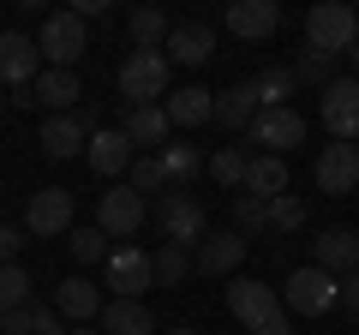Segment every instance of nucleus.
Returning <instances> with one entry per match:
<instances>
[{"label": "nucleus", "instance_id": "obj_28", "mask_svg": "<svg viewBox=\"0 0 359 335\" xmlns=\"http://www.w3.org/2000/svg\"><path fill=\"white\" fill-rule=\"evenodd\" d=\"M245 192H252V198H264V204H269V198H282V192H287V162H282V156H252Z\"/></svg>", "mask_w": 359, "mask_h": 335}, {"label": "nucleus", "instance_id": "obj_43", "mask_svg": "<svg viewBox=\"0 0 359 335\" xmlns=\"http://www.w3.org/2000/svg\"><path fill=\"white\" fill-rule=\"evenodd\" d=\"M347 60H353V78H359V42H353V54H347Z\"/></svg>", "mask_w": 359, "mask_h": 335}, {"label": "nucleus", "instance_id": "obj_1", "mask_svg": "<svg viewBox=\"0 0 359 335\" xmlns=\"http://www.w3.org/2000/svg\"><path fill=\"white\" fill-rule=\"evenodd\" d=\"M228 311H233V323L252 329V335H269V329H282V323H287L282 294H276L269 282H257V275H233V282H228Z\"/></svg>", "mask_w": 359, "mask_h": 335}, {"label": "nucleus", "instance_id": "obj_44", "mask_svg": "<svg viewBox=\"0 0 359 335\" xmlns=\"http://www.w3.org/2000/svg\"><path fill=\"white\" fill-rule=\"evenodd\" d=\"M269 335H294V329H287V323H282V329H269Z\"/></svg>", "mask_w": 359, "mask_h": 335}, {"label": "nucleus", "instance_id": "obj_41", "mask_svg": "<svg viewBox=\"0 0 359 335\" xmlns=\"http://www.w3.org/2000/svg\"><path fill=\"white\" fill-rule=\"evenodd\" d=\"M72 13H78V18H84V25H90V18H102V13H108V0H78Z\"/></svg>", "mask_w": 359, "mask_h": 335}, {"label": "nucleus", "instance_id": "obj_45", "mask_svg": "<svg viewBox=\"0 0 359 335\" xmlns=\"http://www.w3.org/2000/svg\"><path fill=\"white\" fill-rule=\"evenodd\" d=\"M168 335H198V329H168Z\"/></svg>", "mask_w": 359, "mask_h": 335}, {"label": "nucleus", "instance_id": "obj_40", "mask_svg": "<svg viewBox=\"0 0 359 335\" xmlns=\"http://www.w3.org/2000/svg\"><path fill=\"white\" fill-rule=\"evenodd\" d=\"M341 311L359 323V270H353V275H341Z\"/></svg>", "mask_w": 359, "mask_h": 335}, {"label": "nucleus", "instance_id": "obj_4", "mask_svg": "<svg viewBox=\"0 0 359 335\" xmlns=\"http://www.w3.org/2000/svg\"><path fill=\"white\" fill-rule=\"evenodd\" d=\"M282 306L294 311V317H330V311H341V275H330V270H318V264H306V270L287 275Z\"/></svg>", "mask_w": 359, "mask_h": 335}, {"label": "nucleus", "instance_id": "obj_8", "mask_svg": "<svg viewBox=\"0 0 359 335\" xmlns=\"http://www.w3.org/2000/svg\"><path fill=\"white\" fill-rule=\"evenodd\" d=\"M108 287H114V299H144L156 287V258L144 252V245H114L108 252Z\"/></svg>", "mask_w": 359, "mask_h": 335}, {"label": "nucleus", "instance_id": "obj_25", "mask_svg": "<svg viewBox=\"0 0 359 335\" xmlns=\"http://www.w3.org/2000/svg\"><path fill=\"white\" fill-rule=\"evenodd\" d=\"M162 174H168V192H192L198 174H204V150H198V144H168Z\"/></svg>", "mask_w": 359, "mask_h": 335}, {"label": "nucleus", "instance_id": "obj_14", "mask_svg": "<svg viewBox=\"0 0 359 335\" xmlns=\"http://www.w3.org/2000/svg\"><path fill=\"white\" fill-rule=\"evenodd\" d=\"M245 252H252V240H245V233L216 228V233H204V245L192 252V264H198V275H228V282H233V270L245 264Z\"/></svg>", "mask_w": 359, "mask_h": 335}, {"label": "nucleus", "instance_id": "obj_38", "mask_svg": "<svg viewBox=\"0 0 359 335\" xmlns=\"http://www.w3.org/2000/svg\"><path fill=\"white\" fill-rule=\"evenodd\" d=\"M0 335H36V299L18 306V311H6V317H0Z\"/></svg>", "mask_w": 359, "mask_h": 335}, {"label": "nucleus", "instance_id": "obj_30", "mask_svg": "<svg viewBox=\"0 0 359 335\" xmlns=\"http://www.w3.org/2000/svg\"><path fill=\"white\" fill-rule=\"evenodd\" d=\"M132 30V48H168V36H174V25H168L162 6H138V13L126 18Z\"/></svg>", "mask_w": 359, "mask_h": 335}, {"label": "nucleus", "instance_id": "obj_26", "mask_svg": "<svg viewBox=\"0 0 359 335\" xmlns=\"http://www.w3.org/2000/svg\"><path fill=\"white\" fill-rule=\"evenodd\" d=\"M264 114L257 108V96H252V84H233V90H216V126H228V132H252V120Z\"/></svg>", "mask_w": 359, "mask_h": 335}, {"label": "nucleus", "instance_id": "obj_23", "mask_svg": "<svg viewBox=\"0 0 359 335\" xmlns=\"http://www.w3.org/2000/svg\"><path fill=\"white\" fill-rule=\"evenodd\" d=\"M102 335H156V317L144 299H108L102 306Z\"/></svg>", "mask_w": 359, "mask_h": 335}, {"label": "nucleus", "instance_id": "obj_36", "mask_svg": "<svg viewBox=\"0 0 359 335\" xmlns=\"http://www.w3.org/2000/svg\"><path fill=\"white\" fill-rule=\"evenodd\" d=\"M126 186L138 198H150V192H168V174H162V156H138L132 162V174H126Z\"/></svg>", "mask_w": 359, "mask_h": 335}, {"label": "nucleus", "instance_id": "obj_32", "mask_svg": "<svg viewBox=\"0 0 359 335\" xmlns=\"http://www.w3.org/2000/svg\"><path fill=\"white\" fill-rule=\"evenodd\" d=\"M192 270H198V264H192L186 245H162V252H156V287H180Z\"/></svg>", "mask_w": 359, "mask_h": 335}, {"label": "nucleus", "instance_id": "obj_12", "mask_svg": "<svg viewBox=\"0 0 359 335\" xmlns=\"http://www.w3.org/2000/svg\"><path fill=\"white\" fill-rule=\"evenodd\" d=\"M84 162L96 168V174H102L108 186H114V180H126V174H132L138 150H132V138H126L120 126H102V132H90V150H84Z\"/></svg>", "mask_w": 359, "mask_h": 335}, {"label": "nucleus", "instance_id": "obj_22", "mask_svg": "<svg viewBox=\"0 0 359 335\" xmlns=\"http://www.w3.org/2000/svg\"><path fill=\"white\" fill-rule=\"evenodd\" d=\"M210 54H216V30L210 25H174V36H168V60L174 66H210Z\"/></svg>", "mask_w": 359, "mask_h": 335}, {"label": "nucleus", "instance_id": "obj_2", "mask_svg": "<svg viewBox=\"0 0 359 335\" xmlns=\"http://www.w3.org/2000/svg\"><path fill=\"white\" fill-rule=\"evenodd\" d=\"M168 72H174V60L162 48H132L120 60V72H114L126 108H156V96H168Z\"/></svg>", "mask_w": 359, "mask_h": 335}, {"label": "nucleus", "instance_id": "obj_18", "mask_svg": "<svg viewBox=\"0 0 359 335\" xmlns=\"http://www.w3.org/2000/svg\"><path fill=\"white\" fill-rule=\"evenodd\" d=\"M228 30L240 42H269L276 30H282V6H276V0H233L228 6Z\"/></svg>", "mask_w": 359, "mask_h": 335}, {"label": "nucleus", "instance_id": "obj_16", "mask_svg": "<svg viewBox=\"0 0 359 335\" xmlns=\"http://www.w3.org/2000/svg\"><path fill=\"white\" fill-rule=\"evenodd\" d=\"M311 264L330 275H353L359 270V228H323L311 240Z\"/></svg>", "mask_w": 359, "mask_h": 335}, {"label": "nucleus", "instance_id": "obj_31", "mask_svg": "<svg viewBox=\"0 0 359 335\" xmlns=\"http://www.w3.org/2000/svg\"><path fill=\"white\" fill-rule=\"evenodd\" d=\"M30 270L25 264H0V317H6V311H18V306H30Z\"/></svg>", "mask_w": 359, "mask_h": 335}, {"label": "nucleus", "instance_id": "obj_29", "mask_svg": "<svg viewBox=\"0 0 359 335\" xmlns=\"http://www.w3.org/2000/svg\"><path fill=\"white\" fill-rule=\"evenodd\" d=\"M245 174H252V150L245 144H228V150L210 156V180L228 186V192H245Z\"/></svg>", "mask_w": 359, "mask_h": 335}, {"label": "nucleus", "instance_id": "obj_9", "mask_svg": "<svg viewBox=\"0 0 359 335\" xmlns=\"http://www.w3.org/2000/svg\"><path fill=\"white\" fill-rule=\"evenodd\" d=\"M36 78H42L36 36H25V30H0V84H6V90H30Z\"/></svg>", "mask_w": 359, "mask_h": 335}, {"label": "nucleus", "instance_id": "obj_3", "mask_svg": "<svg viewBox=\"0 0 359 335\" xmlns=\"http://www.w3.org/2000/svg\"><path fill=\"white\" fill-rule=\"evenodd\" d=\"M353 42H359V13L347 0H323V6L306 13V48L341 60V54H353Z\"/></svg>", "mask_w": 359, "mask_h": 335}, {"label": "nucleus", "instance_id": "obj_46", "mask_svg": "<svg viewBox=\"0 0 359 335\" xmlns=\"http://www.w3.org/2000/svg\"><path fill=\"white\" fill-rule=\"evenodd\" d=\"M0 120H6V96H0Z\"/></svg>", "mask_w": 359, "mask_h": 335}, {"label": "nucleus", "instance_id": "obj_33", "mask_svg": "<svg viewBox=\"0 0 359 335\" xmlns=\"http://www.w3.org/2000/svg\"><path fill=\"white\" fill-rule=\"evenodd\" d=\"M66 252H72V264H108V233L102 228H72L66 233Z\"/></svg>", "mask_w": 359, "mask_h": 335}, {"label": "nucleus", "instance_id": "obj_17", "mask_svg": "<svg viewBox=\"0 0 359 335\" xmlns=\"http://www.w3.org/2000/svg\"><path fill=\"white\" fill-rule=\"evenodd\" d=\"M36 144H42V156H54V162H72V156L90 150V126L78 114H48L42 132H36Z\"/></svg>", "mask_w": 359, "mask_h": 335}, {"label": "nucleus", "instance_id": "obj_6", "mask_svg": "<svg viewBox=\"0 0 359 335\" xmlns=\"http://www.w3.org/2000/svg\"><path fill=\"white\" fill-rule=\"evenodd\" d=\"M156 228H162L168 245H186V252H198L204 245V204H198L192 192H162L156 198Z\"/></svg>", "mask_w": 359, "mask_h": 335}, {"label": "nucleus", "instance_id": "obj_19", "mask_svg": "<svg viewBox=\"0 0 359 335\" xmlns=\"http://www.w3.org/2000/svg\"><path fill=\"white\" fill-rule=\"evenodd\" d=\"M78 96H84V84L72 66H42V78L30 84V102H42L48 114H78Z\"/></svg>", "mask_w": 359, "mask_h": 335}, {"label": "nucleus", "instance_id": "obj_20", "mask_svg": "<svg viewBox=\"0 0 359 335\" xmlns=\"http://www.w3.org/2000/svg\"><path fill=\"white\" fill-rule=\"evenodd\" d=\"M120 132L132 138V150L144 156H162L168 150V132H174V120H168V108H126V120H120Z\"/></svg>", "mask_w": 359, "mask_h": 335}, {"label": "nucleus", "instance_id": "obj_21", "mask_svg": "<svg viewBox=\"0 0 359 335\" xmlns=\"http://www.w3.org/2000/svg\"><path fill=\"white\" fill-rule=\"evenodd\" d=\"M54 311H60L66 323H96L102 317V294H96V282H84V275H66L60 287H54Z\"/></svg>", "mask_w": 359, "mask_h": 335}, {"label": "nucleus", "instance_id": "obj_7", "mask_svg": "<svg viewBox=\"0 0 359 335\" xmlns=\"http://www.w3.org/2000/svg\"><path fill=\"white\" fill-rule=\"evenodd\" d=\"M144 221H150V198H138L126 180H120V186H108V192L96 198V228H102L108 240H120V245H126L132 233L144 228Z\"/></svg>", "mask_w": 359, "mask_h": 335}, {"label": "nucleus", "instance_id": "obj_10", "mask_svg": "<svg viewBox=\"0 0 359 335\" xmlns=\"http://www.w3.org/2000/svg\"><path fill=\"white\" fill-rule=\"evenodd\" d=\"M25 233H36V240H60V233H72V192H66V186H42V192H30Z\"/></svg>", "mask_w": 359, "mask_h": 335}, {"label": "nucleus", "instance_id": "obj_11", "mask_svg": "<svg viewBox=\"0 0 359 335\" xmlns=\"http://www.w3.org/2000/svg\"><path fill=\"white\" fill-rule=\"evenodd\" d=\"M323 126H330L335 144H359V78H335L323 90Z\"/></svg>", "mask_w": 359, "mask_h": 335}, {"label": "nucleus", "instance_id": "obj_24", "mask_svg": "<svg viewBox=\"0 0 359 335\" xmlns=\"http://www.w3.org/2000/svg\"><path fill=\"white\" fill-rule=\"evenodd\" d=\"M168 120L174 126H204V120H216V96L204 90V84H186V90H168Z\"/></svg>", "mask_w": 359, "mask_h": 335}, {"label": "nucleus", "instance_id": "obj_39", "mask_svg": "<svg viewBox=\"0 0 359 335\" xmlns=\"http://www.w3.org/2000/svg\"><path fill=\"white\" fill-rule=\"evenodd\" d=\"M18 245H25V228L0 221V264H18Z\"/></svg>", "mask_w": 359, "mask_h": 335}, {"label": "nucleus", "instance_id": "obj_5", "mask_svg": "<svg viewBox=\"0 0 359 335\" xmlns=\"http://www.w3.org/2000/svg\"><path fill=\"white\" fill-rule=\"evenodd\" d=\"M36 48H42V60H48V66H72V72H78V60H84V48H90V25L72 13V6H60V13L42 18Z\"/></svg>", "mask_w": 359, "mask_h": 335}, {"label": "nucleus", "instance_id": "obj_15", "mask_svg": "<svg viewBox=\"0 0 359 335\" xmlns=\"http://www.w3.org/2000/svg\"><path fill=\"white\" fill-rule=\"evenodd\" d=\"M318 192H330V198H347L359 186V144H323L318 150Z\"/></svg>", "mask_w": 359, "mask_h": 335}, {"label": "nucleus", "instance_id": "obj_42", "mask_svg": "<svg viewBox=\"0 0 359 335\" xmlns=\"http://www.w3.org/2000/svg\"><path fill=\"white\" fill-rule=\"evenodd\" d=\"M66 335H102V329H96V323H78V329H66Z\"/></svg>", "mask_w": 359, "mask_h": 335}, {"label": "nucleus", "instance_id": "obj_37", "mask_svg": "<svg viewBox=\"0 0 359 335\" xmlns=\"http://www.w3.org/2000/svg\"><path fill=\"white\" fill-rule=\"evenodd\" d=\"M299 228H306V204L294 192L269 198V233H299Z\"/></svg>", "mask_w": 359, "mask_h": 335}, {"label": "nucleus", "instance_id": "obj_35", "mask_svg": "<svg viewBox=\"0 0 359 335\" xmlns=\"http://www.w3.org/2000/svg\"><path fill=\"white\" fill-rule=\"evenodd\" d=\"M233 233H269V204L252 192L233 198Z\"/></svg>", "mask_w": 359, "mask_h": 335}, {"label": "nucleus", "instance_id": "obj_13", "mask_svg": "<svg viewBox=\"0 0 359 335\" xmlns=\"http://www.w3.org/2000/svg\"><path fill=\"white\" fill-rule=\"evenodd\" d=\"M252 144H264V156H287L294 144H306V114L299 108H264L252 120Z\"/></svg>", "mask_w": 359, "mask_h": 335}, {"label": "nucleus", "instance_id": "obj_27", "mask_svg": "<svg viewBox=\"0 0 359 335\" xmlns=\"http://www.w3.org/2000/svg\"><path fill=\"white\" fill-rule=\"evenodd\" d=\"M245 84H252L257 108H287V96H299L294 66H264V72H257V78H245Z\"/></svg>", "mask_w": 359, "mask_h": 335}, {"label": "nucleus", "instance_id": "obj_34", "mask_svg": "<svg viewBox=\"0 0 359 335\" xmlns=\"http://www.w3.org/2000/svg\"><path fill=\"white\" fill-rule=\"evenodd\" d=\"M294 78H299V84H318V90H330V84H335V78H341V72H335V60H330V54L306 48V54H299V60H294Z\"/></svg>", "mask_w": 359, "mask_h": 335}]
</instances>
